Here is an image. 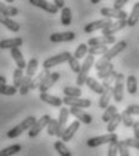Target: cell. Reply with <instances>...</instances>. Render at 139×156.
Wrapping results in <instances>:
<instances>
[{
    "mask_svg": "<svg viewBox=\"0 0 139 156\" xmlns=\"http://www.w3.org/2000/svg\"><path fill=\"white\" fill-rule=\"evenodd\" d=\"M126 47H127V42H126V41H119V42H116V43H115L112 48H109L97 61H95V69L99 71L101 69H103L104 66H107V65L110 62V60L113 58H115L116 55H119L122 51H125Z\"/></svg>",
    "mask_w": 139,
    "mask_h": 156,
    "instance_id": "6da1fadb",
    "label": "cell"
},
{
    "mask_svg": "<svg viewBox=\"0 0 139 156\" xmlns=\"http://www.w3.org/2000/svg\"><path fill=\"white\" fill-rule=\"evenodd\" d=\"M94 65H95V55L89 54L84 58V62L80 66V71L77 75V80H76V84L78 87H82V85L85 84L86 78L89 77V72H90V70Z\"/></svg>",
    "mask_w": 139,
    "mask_h": 156,
    "instance_id": "7a4b0ae2",
    "label": "cell"
},
{
    "mask_svg": "<svg viewBox=\"0 0 139 156\" xmlns=\"http://www.w3.org/2000/svg\"><path fill=\"white\" fill-rule=\"evenodd\" d=\"M36 121V118L34 117V115H29V117H26L22 122H19L18 125H16L15 127H12L10 131H7V138H16V137L20 136L24 131H26V130H29L33 125H34V122Z\"/></svg>",
    "mask_w": 139,
    "mask_h": 156,
    "instance_id": "3957f363",
    "label": "cell"
},
{
    "mask_svg": "<svg viewBox=\"0 0 139 156\" xmlns=\"http://www.w3.org/2000/svg\"><path fill=\"white\" fill-rule=\"evenodd\" d=\"M71 57H72V54L70 52H62V53H59L57 55L50 57V58H47L43 61L42 66H43V69H49L50 70L54 66H58V65H61V64L68 61V59Z\"/></svg>",
    "mask_w": 139,
    "mask_h": 156,
    "instance_id": "277c9868",
    "label": "cell"
},
{
    "mask_svg": "<svg viewBox=\"0 0 139 156\" xmlns=\"http://www.w3.org/2000/svg\"><path fill=\"white\" fill-rule=\"evenodd\" d=\"M118 139V135L114 133V132H108L107 135H103V136H97V137H92V138H89L86 144L88 147L90 148H96L99 145H103V144H109L112 140H116Z\"/></svg>",
    "mask_w": 139,
    "mask_h": 156,
    "instance_id": "5b68a950",
    "label": "cell"
},
{
    "mask_svg": "<svg viewBox=\"0 0 139 156\" xmlns=\"http://www.w3.org/2000/svg\"><path fill=\"white\" fill-rule=\"evenodd\" d=\"M50 119H52L50 115L46 114V115H42L39 120H36V121L34 122V125L29 129V132H28L29 137H30V138H34V137L39 136L41 131H42L44 127H47V125H48V122H49Z\"/></svg>",
    "mask_w": 139,
    "mask_h": 156,
    "instance_id": "8992f818",
    "label": "cell"
},
{
    "mask_svg": "<svg viewBox=\"0 0 139 156\" xmlns=\"http://www.w3.org/2000/svg\"><path fill=\"white\" fill-rule=\"evenodd\" d=\"M99 13L106 18H116V20H127L128 15L122 9L115 7H102L99 10Z\"/></svg>",
    "mask_w": 139,
    "mask_h": 156,
    "instance_id": "52a82bcc",
    "label": "cell"
},
{
    "mask_svg": "<svg viewBox=\"0 0 139 156\" xmlns=\"http://www.w3.org/2000/svg\"><path fill=\"white\" fill-rule=\"evenodd\" d=\"M123 84H125V75L118 73L113 87V98L115 100V102H121L123 100Z\"/></svg>",
    "mask_w": 139,
    "mask_h": 156,
    "instance_id": "ba28073f",
    "label": "cell"
},
{
    "mask_svg": "<svg viewBox=\"0 0 139 156\" xmlns=\"http://www.w3.org/2000/svg\"><path fill=\"white\" fill-rule=\"evenodd\" d=\"M29 2L33 6L39 7V9L50 13V15H57L59 12V7L55 4H52V2H49L47 0H29Z\"/></svg>",
    "mask_w": 139,
    "mask_h": 156,
    "instance_id": "9c48e42d",
    "label": "cell"
},
{
    "mask_svg": "<svg viewBox=\"0 0 139 156\" xmlns=\"http://www.w3.org/2000/svg\"><path fill=\"white\" fill-rule=\"evenodd\" d=\"M112 23V18H102V20H95V22H91L89 24H86L84 27V33L85 34H91L94 31H97V30H102L103 28H106L107 25H109Z\"/></svg>",
    "mask_w": 139,
    "mask_h": 156,
    "instance_id": "30bf717a",
    "label": "cell"
},
{
    "mask_svg": "<svg viewBox=\"0 0 139 156\" xmlns=\"http://www.w3.org/2000/svg\"><path fill=\"white\" fill-rule=\"evenodd\" d=\"M62 102L70 107H79V108H89L91 106V101L89 98H72V96H65L62 98Z\"/></svg>",
    "mask_w": 139,
    "mask_h": 156,
    "instance_id": "8fae6325",
    "label": "cell"
},
{
    "mask_svg": "<svg viewBox=\"0 0 139 156\" xmlns=\"http://www.w3.org/2000/svg\"><path fill=\"white\" fill-rule=\"evenodd\" d=\"M127 27V20H118L116 22H112L109 25L102 29V35H114L123 28Z\"/></svg>",
    "mask_w": 139,
    "mask_h": 156,
    "instance_id": "7c38bea8",
    "label": "cell"
},
{
    "mask_svg": "<svg viewBox=\"0 0 139 156\" xmlns=\"http://www.w3.org/2000/svg\"><path fill=\"white\" fill-rule=\"evenodd\" d=\"M80 127V121L77 119V120H75L73 122H71L67 127H65V130H64V132H62V135H61V140L62 142H70L75 135H76V132L79 130Z\"/></svg>",
    "mask_w": 139,
    "mask_h": 156,
    "instance_id": "4fadbf2b",
    "label": "cell"
},
{
    "mask_svg": "<svg viewBox=\"0 0 139 156\" xmlns=\"http://www.w3.org/2000/svg\"><path fill=\"white\" fill-rule=\"evenodd\" d=\"M60 73L59 72H50L47 77L43 79V82L41 83V85L39 87V90L40 93H44V91H48L50 88H53V85L59 80Z\"/></svg>",
    "mask_w": 139,
    "mask_h": 156,
    "instance_id": "5bb4252c",
    "label": "cell"
},
{
    "mask_svg": "<svg viewBox=\"0 0 139 156\" xmlns=\"http://www.w3.org/2000/svg\"><path fill=\"white\" fill-rule=\"evenodd\" d=\"M70 113H71L73 117H76V119H78L80 122H83V124H85V125H90V124L92 122V117H91L89 113H86V112L84 111V108L71 107Z\"/></svg>",
    "mask_w": 139,
    "mask_h": 156,
    "instance_id": "9a60e30c",
    "label": "cell"
},
{
    "mask_svg": "<svg viewBox=\"0 0 139 156\" xmlns=\"http://www.w3.org/2000/svg\"><path fill=\"white\" fill-rule=\"evenodd\" d=\"M49 40L53 43H60V42H71L76 40V34L73 31H64V33H53Z\"/></svg>",
    "mask_w": 139,
    "mask_h": 156,
    "instance_id": "2e32d148",
    "label": "cell"
},
{
    "mask_svg": "<svg viewBox=\"0 0 139 156\" xmlns=\"http://www.w3.org/2000/svg\"><path fill=\"white\" fill-rule=\"evenodd\" d=\"M0 24H2L4 27H6L12 33H18L20 30L19 24L16 20H13L12 18H10L9 16L2 15V13H0Z\"/></svg>",
    "mask_w": 139,
    "mask_h": 156,
    "instance_id": "e0dca14e",
    "label": "cell"
},
{
    "mask_svg": "<svg viewBox=\"0 0 139 156\" xmlns=\"http://www.w3.org/2000/svg\"><path fill=\"white\" fill-rule=\"evenodd\" d=\"M113 98V87L104 88L103 93L101 94V98L99 100V107L102 109H106L109 106V102Z\"/></svg>",
    "mask_w": 139,
    "mask_h": 156,
    "instance_id": "ac0fdd59",
    "label": "cell"
},
{
    "mask_svg": "<svg viewBox=\"0 0 139 156\" xmlns=\"http://www.w3.org/2000/svg\"><path fill=\"white\" fill-rule=\"evenodd\" d=\"M40 100L41 101H43L44 103H48L49 106H53V107H61V105L64 103L62 100H61L60 98L54 96V95H50V94H48L47 91L41 93Z\"/></svg>",
    "mask_w": 139,
    "mask_h": 156,
    "instance_id": "d6986e66",
    "label": "cell"
},
{
    "mask_svg": "<svg viewBox=\"0 0 139 156\" xmlns=\"http://www.w3.org/2000/svg\"><path fill=\"white\" fill-rule=\"evenodd\" d=\"M23 44L22 37H12V39H5L0 41V49H12L16 47H20Z\"/></svg>",
    "mask_w": 139,
    "mask_h": 156,
    "instance_id": "ffe728a7",
    "label": "cell"
},
{
    "mask_svg": "<svg viewBox=\"0 0 139 156\" xmlns=\"http://www.w3.org/2000/svg\"><path fill=\"white\" fill-rule=\"evenodd\" d=\"M115 43V37L113 35H102L99 37H92L89 39L88 44L89 46H95V44H113Z\"/></svg>",
    "mask_w": 139,
    "mask_h": 156,
    "instance_id": "44dd1931",
    "label": "cell"
},
{
    "mask_svg": "<svg viewBox=\"0 0 139 156\" xmlns=\"http://www.w3.org/2000/svg\"><path fill=\"white\" fill-rule=\"evenodd\" d=\"M10 51H11V57L15 60L17 67L23 69V70L26 69V62H25V60H24V57H23V54H22V52H20L19 47L12 48V49H10Z\"/></svg>",
    "mask_w": 139,
    "mask_h": 156,
    "instance_id": "7402d4cb",
    "label": "cell"
},
{
    "mask_svg": "<svg viewBox=\"0 0 139 156\" xmlns=\"http://www.w3.org/2000/svg\"><path fill=\"white\" fill-rule=\"evenodd\" d=\"M139 22V1L136 2L132 7V11L130 13V16L127 17V27H136Z\"/></svg>",
    "mask_w": 139,
    "mask_h": 156,
    "instance_id": "603a6c76",
    "label": "cell"
},
{
    "mask_svg": "<svg viewBox=\"0 0 139 156\" xmlns=\"http://www.w3.org/2000/svg\"><path fill=\"white\" fill-rule=\"evenodd\" d=\"M50 73V71H49V69H43L42 71H41L40 73L36 76L35 78H33L31 79V84H30V89L31 90H35V89H37L41 85V83L43 82V79L47 77L48 75Z\"/></svg>",
    "mask_w": 139,
    "mask_h": 156,
    "instance_id": "cb8c5ba5",
    "label": "cell"
},
{
    "mask_svg": "<svg viewBox=\"0 0 139 156\" xmlns=\"http://www.w3.org/2000/svg\"><path fill=\"white\" fill-rule=\"evenodd\" d=\"M70 114H71V113H70V109H67L66 107H62V108L60 109L58 121H59V131L61 135H62V132H64V130H65V125H66V122H67V120H68ZM60 138H61V137H60Z\"/></svg>",
    "mask_w": 139,
    "mask_h": 156,
    "instance_id": "d4e9b609",
    "label": "cell"
},
{
    "mask_svg": "<svg viewBox=\"0 0 139 156\" xmlns=\"http://www.w3.org/2000/svg\"><path fill=\"white\" fill-rule=\"evenodd\" d=\"M85 84L89 87V89L90 90H92L94 93H96V94H102L103 93V90H104V88H103V85L97 82V79H95L94 77H88L86 78V82H85Z\"/></svg>",
    "mask_w": 139,
    "mask_h": 156,
    "instance_id": "484cf974",
    "label": "cell"
},
{
    "mask_svg": "<svg viewBox=\"0 0 139 156\" xmlns=\"http://www.w3.org/2000/svg\"><path fill=\"white\" fill-rule=\"evenodd\" d=\"M126 88H127L128 94H131V95L137 94V91H138V80H137L136 76L130 75L127 77V79H126Z\"/></svg>",
    "mask_w": 139,
    "mask_h": 156,
    "instance_id": "4316f807",
    "label": "cell"
},
{
    "mask_svg": "<svg viewBox=\"0 0 139 156\" xmlns=\"http://www.w3.org/2000/svg\"><path fill=\"white\" fill-rule=\"evenodd\" d=\"M47 133L49 136H57L61 137V133L59 131V121L58 119H50L48 125H47Z\"/></svg>",
    "mask_w": 139,
    "mask_h": 156,
    "instance_id": "83f0119b",
    "label": "cell"
},
{
    "mask_svg": "<svg viewBox=\"0 0 139 156\" xmlns=\"http://www.w3.org/2000/svg\"><path fill=\"white\" fill-rule=\"evenodd\" d=\"M0 13L6 15L9 17H13V16H17L19 13V10L17 7H15V6L6 5L4 2H0Z\"/></svg>",
    "mask_w": 139,
    "mask_h": 156,
    "instance_id": "f1b7e54d",
    "label": "cell"
},
{
    "mask_svg": "<svg viewBox=\"0 0 139 156\" xmlns=\"http://www.w3.org/2000/svg\"><path fill=\"white\" fill-rule=\"evenodd\" d=\"M72 23V11L70 7L64 6L61 9V24L64 27H68Z\"/></svg>",
    "mask_w": 139,
    "mask_h": 156,
    "instance_id": "f546056e",
    "label": "cell"
},
{
    "mask_svg": "<svg viewBox=\"0 0 139 156\" xmlns=\"http://www.w3.org/2000/svg\"><path fill=\"white\" fill-rule=\"evenodd\" d=\"M31 79H33V77H30V76H28V75L23 77V80H22L19 88H18V93H19L20 95L24 96V95H26V94L29 93V90H31V89H30Z\"/></svg>",
    "mask_w": 139,
    "mask_h": 156,
    "instance_id": "4dcf8cb0",
    "label": "cell"
},
{
    "mask_svg": "<svg viewBox=\"0 0 139 156\" xmlns=\"http://www.w3.org/2000/svg\"><path fill=\"white\" fill-rule=\"evenodd\" d=\"M22 150V145L20 144H12L2 150H0V156H12L18 154Z\"/></svg>",
    "mask_w": 139,
    "mask_h": 156,
    "instance_id": "1f68e13d",
    "label": "cell"
},
{
    "mask_svg": "<svg viewBox=\"0 0 139 156\" xmlns=\"http://www.w3.org/2000/svg\"><path fill=\"white\" fill-rule=\"evenodd\" d=\"M109 48L107 47V44H95V46H90L88 53L91 55H103Z\"/></svg>",
    "mask_w": 139,
    "mask_h": 156,
    "instance_id": "d6a6232c",
    "label": "cell"
},
{
    "mask_svg": "<svg viewBox=\"0 0 139 156\" xmlns=\"http://www.w3.org/2000/svg\"><path fill=\"white\" fill-rule=\"evenodd\" d=\"M37 67H39V60L36 58H31L29 60V62L26 64V75L30 76V77H34L36 71H37Z\"/></svg>",
    "mask_w": 139,
    "mask_h": 156,
    "instance_id": "836d02e7",
    "label": "cell"
},
{
    "mask_svg": "<svg viewBox=\"0 0 139 156\" xmlns=\"http://www.w3.org/2000/svg\"><path fill=\"white\" fill-rule=\"evenodd\" d=\"M18 91V88L15 85H7V84H2L0 85V95L4 96H13L16 95Z\"/></svg>",
    "mask_w": 139,
    "mask_h": 156,
    "instance_id": "e575fe53",
    "label": "cell"
},
{
    "mask_svg": "<svg viewBox=\"0 0 139 156\" xmlns=\"http://www.w3.org/2000/svg\"><path fill=\"white\" fill-rule=\"evenodd\" d=\"M120 122H121V114L116 113L114 117H113L110 120H109V121H108V125H107V131H108V132H114V131L118 129V126L120 125Z\"/></svg>",
    "mask_w": 139,
    "mask_h": 156,
    "instance_id": "d590c367",
    "label": "cell"
},
{
    "mask_svg": "<svg viewBox=\"0 0 139 156\" xmlns=\"http://www.w3.org/2000/svg\"><path fill=\"white\" fill-rule=\"evenodd\" d=\"M65 96H72V98H80L82 96V89L79 87H66L62 90Z\"/></svg>",
    "mask_w": 139,
    "mask_h": 156,
    "instance_id": "8d00e7d4",
    "label": "cell"
},
{
    "mask_svg": "<svg viewBox=\"0 0 139 156\" xmlns=\"http://www.w3.org/2000/svg\"><path fill=\"white\" fill-rule=\"evenodd\" d=\"M54 149L59 153V155L61 156H71L72 155V153L70 151V149L65 145V143L62 142V140H57L55 143H54Z\"/></svg>",
    "mask_w": 139,
    "mask_h": 156,
    "instance_id": "74e56055",
    "label": "cell"
},
{
    "mask_svg": "<svg viewBox=\"0 0 139 156\" xmlns=\"http://www.w3.org/2000/svg\"><path fill=\"white\" fill-rule=\"evenodd\" d=\"M116 113H118V108H116V106H108V107L106 108L103 115H102V120H103L104 122H108V121L114 117Z\"/></svg>",
    "mask_w": 139,
    "mask_h": 156,
    "instance_id": "f35d334b",
    "label": "cell"
},
{
    "mask_svg": "<svg viewBox=\"0 0 139 156\" xmlns=\"http://www.w3.org/2000/svg\"><path fill=\"white\" fill-rule=\"evenodd\" d=\"M88 51H89L88 44H86V43H80L79 46L77 47V49L75 51L73 57L77 58L78 60H79V59H84L86 57V54H88Z\"/></svg>",
    "mask_w": 139,
    "mask_h": 156,
    "instance_id": "ab89813d",
    "label": "cell"
},
{
    "mask_svg": "<svg viewBox=\"0 0 139 156\" xmlns=\"http://www.w3.org/2000/svg\"><path fill=\"white\" fill-rule=\"evenodd\" d=\"M121 122H122L126 127H132V125H133V122H134V120H133V118H132V114H131L127 109L122 111V113H121Z\"/></svg>",
    "mask_w": 139,
    "mask_h": 156,
    "instance_id": "60d3db41",
    "label": "cell"
},
{
    "mask_svg": "<svg viewBox=\"0 0 139 156\" xmlns=\"http://www.w3.org/2000/svg\"><path fill=\"white\" fill-rule=\"evenodd\" d=\"M113 71H114V65H113L112 62H109L107 66H104L103 69H101V70L97 71V78L104 79L106 77H108Z\"/></svg>",
    "mask_w": 139,
    "mask_h": 156,
    "instance_id": "b9f144b4",
    "label": "cell"
},
{
    "mask_svg": "<svg viewBox=\"0 0 139 156\" xmlns=\"http://www.w3.org/2000/svg\"><path fill=\"white\" fill-rule=\"evenodd\" d=\"M23 77H24V73H23V69H19V67H16V70L13 71V85L19 88L20 83L23 80Z\"/></svg>",
    "mask_w": 139,
    "mask_h": 156,
    "instance_id": "7bdbcfd3",
    "label": "cell"
},
{
    "mask_svg": "<svg viewBox=\"0 0 139 156\" xmlns=\"http://www.w3.org/2000/svg\"><path fill=\"white\" fill-rule=\"evenodd\" d=\"M116 75H118V72L114 70L108 77H106L104 79H102L103 82H102V85H103V88H108V87H113V84H114V82H115V78H116Z\"/></svg>",
    "mask_w": 139,
    "mask_h": 156,
    "instance_id": "ee69618b",
    "label": "cell"
},
{
    "mask_svg": "<svg viewBox=\"0 0 139 156\" xmlns=\"http://www.w3.org/2000/svg\"><path fill=\"white\" fill-rule=\"evenodd\" d=\"M67 62H68V65H70V69L72 70V72H75V73H78V72L80 71V66H82V65L79 64V60H78L77 58H75L73 55H72L71 58L68 59V61H67Z\"/></svg>",
    "mask_w": 139,
    "mask_h": 156,
    "instance_id": "f6af8a7d",
    "label": "cell"
},
{
    "mask_svg": "<svg viewBox=\"0 0 139 156\" xmlns=\"http://www.w3.org/2000/svg\"><path fill=\"white\" fill-rule=\"evenodd\" d=\"M118 144H119V140L116 139V140H112L110 143H109V147H108V156H115L116 154H119V147H118Z\"/></svg>",
    "mask_w": 139,
    "mask_h": 156,
    "instance_id": "bcb514c9",
    "label": "cell"
},
{
    "mask_svg": "<svg viewBox=\"0 0 139 156\" xmlns=\"http://www.w3.org/2000/svg\"><path fill=\"white\" fill-rule=\"evenodd\" d=\"M119 155L121 156H130V147L126 143V140H119Z\"/></svg>",
    "mask_w": 139,
    "mask_h": 156,
    "instance_id": "7dc6e473",
    "label": "cell"
},
{
    "mask_svg": "<svg viewBox=\"0 0 139 156\" xmlns=\"http://www.w3.org/2000/svg\"><path fill=\"white\" fill-rule=\"evenodd\" d=\"M125 140H126V143L128 144L130 148H136L139 150V139H137V138H127Z\"/></svg>",
    "mask_w": 139,
    "mask_h": 156,
    "instance_id": "c3c4849f",
    "label": "cell"
},
{
    "mask_svg": "<svg viewBox=\"0 0 139 156\" xmlns=\"http://www.w3.org/2000/svg\"><path fill=\"white\" fill-rule=\"evenodd\" d=\"M132 115H139V105H130L126 108Z\"/></svg>",
    "mask_w": 139,
    "mask_h": 156,
    "instance_id": "681fc988",
    "label": "cell"
},
{
    "mask_svg": "<svg viewBox=\"0 0 139 156\" xmlns=\"http://www.w3.org/2000/svg\"><path fill=\"white\" fill-rule=\"evenodd\" d=\"M130 0H115V2H114V6L113 7H115V9H122L127 2H128Z\"/></svg>",
    "mask_w": 139,
    "mask_h": 156,
    "instance_id": "f907efd6",
    "label": "cell"
},
{
    "mask_svg": "<svg viewBox=\"0 0 139 156\" xmlns=\"http://www.w3.org/2000/svg\"><path fill=\"white\" fill-rule=\"evenodd\" d=\"M132 127H133L134 138L139 139V121H134V122H133V125H132Z\"/></svg>",
    "mask_w": 139,
    "mask_h": 156,
    "instance_id": "816d5d0a",
    "label": "cell"
},
{
    "mask_svg": "<svg viewBox=\"0 0 139 156\" xmlns=\"http://www.w3.org/2000/svg\"><path fill=\"white\" fill-rule=\"evenodd\" d=\"M54 4L59 7V9H62L65 6V0H54Z\"/></svg>",
    "mask_w": 139,
    "mask_h": 156,
    "instance_id": "f5cc1de1",
    "label": "cell"
},
{
    "mask_svg": "<svg viewBox=\"0 0 139 156\" xmlns=\"http://www.w3.org/2000/svg\"><path fill=\"white\" fill-rule=\"evenodd\" d=\"M2 84H6V77L0 76V85H2Z\"/></svg>",
    "mask_w": 139,
    "mask_h": 156,
    "instance_id": "db71d44e",
    "label": "cell"
},
{
    "mask_svg": "<svg viewBox=\"0 0 139 156\" xmlns=\"http://www.w3.org/2000/svg\"><path fill=\"white\" fill-rule=\"evenodd\" d=\"M91 1V4H94V5H96V4H99L101 0H90Z\"/></svg>",
    "mask_w": 139,
    "mask_h": 156,
    "instance_id": "11a10c76",
    "label": "cell"
},
{
    "mask_svg": "<svg viewBox=\"0 0 139 156\" xmlns=\"http://www.w3.org/2000/svg\"><path fill=\"white\" fill-rule=\"evenodd\" d=\"M5 1H6V2H7V4H12V2H13V1H15V0H5Z\"/></svg>",
    "mask_w": 139,
    "mask_h": 156,
    "instance_id": "9f6ffc18",
    "label": "cell"
}]
</instances>
